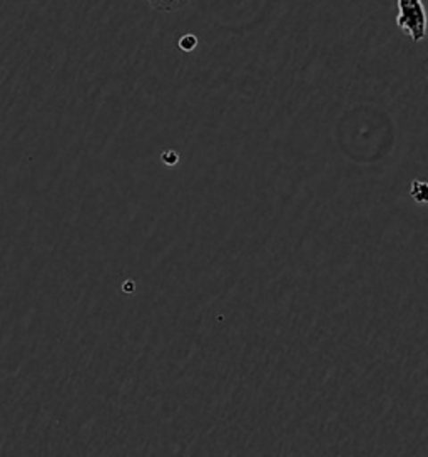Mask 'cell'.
<instances>
[{
    "mask_svg": "<svg viewBox=\"0 0 428 457\" xmlns=\"http://www.w3.org/2000/svg\"><path fill=\"white\" fill-rule=\"evenodd\" d=\"M147 4L160 12H174L186 7L191 0H146Z\"/></svg>",
    "mask_w": 428,
    "mask_h": 457,
    "instance_id": "obj_2",
    "label": "cell"
},
{
    "mask_svg": "<svg viewBox=\"0 0 428 457\" xmlns=\"http://www.w3.org/2000/svg\"><path fill=\"white\" fill-rule=\"evenodd\" d=\"M179 49L181 51H185V53H191V51H194L196 47H198V37L194 36V34H186V36H183L181 39H179Z\"/></svg>",
    "mask_w": 428,
    "mask_h": 457,
    "instance_id": "obj_3",
    "label": "cell"
},
{
    "mask_svg": "<svg viewBox=\"0 0 428 457\" xmlns=\"http://www.w3.org/2000/svg\"><path fill=\"white\" fill-rule=\"evenodd\" d=\"M397 26L401 32L412 37V41H424L427 32V15L422 0H399Z\"/></svg>",
    "mask_w": 428,
    "mask_h": 457,
    "instance_id": "obj_1",
    "label": "cell"
}]
</instances>
